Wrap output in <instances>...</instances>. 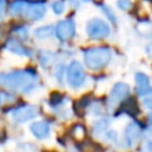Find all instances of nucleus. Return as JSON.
<instances>
[{"mask_svg":"<svg viewBox=\"0 0 152 152\" xmlns=\"http://www.w3.org/2000/svg\"><path fill=\"white\" fill-rule=\"evenodd\" d=\"M0 83L12 91L29 92L37 83V75L31 69H21L5 74L0 77Z\"/></svg>","mask_w":152,"mask_h":152,"instance_id":"1","label":"nucleus"},{"mask_svg":"<svg viewBox=\"0 0 152 152\" xmlns=\"http://www.w3.org/2000/svg\"><path fill=\"white\" fill-rule=\"evenodd\" d=\"M112 52L107 47H95L84 51V61L91 69L104 68L111 61Z\"/></svg>","mask_w":152,"mask_h":152,"instance_id":"2","label":"nucleus"},{"mask_svg":"<svg viewBox=\"0 0 152 152\" xmlns=\"http://www.w3.org/2000/svg\"><path fill=\"white\" fill-rule=\"evenodd\" d=\"M87 35L92 39H104L110 35V27L105 21L100 20V19H92L87 24Z\"/></svg>","mask_w":152,"mask_h":152,"instance_id":"3","label":"nucleus"},{"mask_svg":"<svg viewBox=\"0 0 152 152\" xmlns=\"http://www.w3.org/2000/svg\"><path fill=\"white\" fill-rule=\"evenodd\" d=\"M67 80L68 84L74 88H79L83 86L84 80H86V74L79 61H72L67 68Z\"/></svg>","mask_w":152,"mask_h":152,"instance_id":"4","label":"nucleus"},{"mask_svg":"<svg viewBox=\"0 0 152 152\" xmlns=\"http://www.w3.org/2000/svg\"><path fill=\"white\" fill-rule=\"evenodd\" d=\"M37 116V108L34 105H23V107L16 108L12 112V118L18 123H24L27 120L36 118Z\"/></svg>","mask_w":152,"mask_h":152,"instance_id":"5","label":"nucleus"},{"mask_svg":"<svg viewBox=\"0 0 152 152\" xmlns=\"http://www.w3.org/2000/svg\"><path fill=\"white\" fill-rule=\"evenodd\" d=\"M128 95H129V87L126 83H116L110 92L108 102L111 104H116L119 102H123Z\"/></svg>","mask_w":152,"mask_h":152,"instance_id":"6","label":"nucleus"},{"mask_svg":"<svg viewBox=\"0 0 152 152\" xmlns=\"http://www.w3.org/2000/svg\"><path fill=\"white\" fill-rule=\"evenodd\" d=\"M56 36L60 40H68L75 35V23L71 19L63 20L58 24L56 27Z\"/></svg>","mask_w":152,"mask_h":152,"instance_id":"7","label":"nucleus"},{"mask_svg":"<svg viewBox=\"0 0 152 152\" xmlns=\"http://www.w3.org/2000/svg\"><path fill=\"white\" fill-rule=\"evenodd\" d=\"M45 13V7L43 4H39V3H29L28 7H27L26 12H24V16L29 20H39L44 16Z\"/></svg>","mask_w":152,"mask_h":152,"instance_id":"8","label":"nucleus"},{"mask_svg":"<svg viewBox=\"0 0 152 152\" xmlns=\"http://www.w3.org/2000/svg\"><path fill=\"white\" fill-rule=\"evenodd\" d=\"M135 80H136V91L139 95L144 96V95L150 94L152 91L151 86H150V79L143 72H137L136 76H135Z\"/></svg>","mask_w":152,"mask_h":152,"instance_id":"9","label":"nucleus"},{"mask_svg":"<svg viewBox=\"0 0 152 152\" xmlns=\"http://www.w3.org/2000/svg\"><path fill=\"white\" fill-rule=\"evenodd\" d=\"M142 135V129L137 126L136 123H129L126 127V131H124V137H126L128 145H134L137 142V139Z\"/></svg>","mask_w":152,"mask_h":152,"instance_id":"10","label":"nucleus"},{"mask_svg":"<svg viewBox=\"0 0 152 152\" xmlns=\"http://www.w3.org/2000/svg\"><path fill=\"white\" fill-rule=\"evenodd\" d=\"M29 129L37 139H45L50 135V126L47 121H36L32 124Z\"/></svg>","mask_w":152,"mask_h":152,"instance_id":"11","label":"nucleus"},{"mask_svg":"<svg viewBox=\"0 0 152 152\" xmlns=\"http://www.w3.org/2000/svg\"><path fill=\"white\" fill-rule=\"evenodd\" d=\"M120 112L128 113L131 116H135L136 113H139V107H137V103L135 100V97H128V99H124L121 102Z\"/></svg>","mask_w":152,"mask_h":152,"instance_id":"12","label":"nucleus"},{"mask_svg":"<svg viewBox=\"0 0 152 152\" xmlns=\"http://www.w3.org/2000/svg\"><path fill=\"white\" fill-rule=\"evenodd\" d=\"M7 50L12 53H16V55H20V56H28V51L18 42V40H8L7 42Z\"/></svg>","mask_w":152,"mask_h":152,"instance_id":"13","label":"nucleus"},{"mask_svg":"<svg viewBox=\"0 0 152 152\" xmlns=\"http://www.w3.org/2000/svg\"><path fill=\"white\" fill-rule=\"evenodd\" d=\"M28 4L29 3L26 1V0H15V1L11 4L10 11L12 12V15H24Z\"/></svg>","mask_w":152,"mask_h":152,"instance_id":"14","label":"nucleus"},{"mask_svg":"<svg viewBox=\"0 0 152 152\" xmlns=\"http://www.w3.org/2000/svg\"><path fill=\"white\" fill-rule=\"evenodd\" d=\"M89 102H91V96H84V97H81L79 102H76L75 103L76 113H77V115H83L84 111H86V108L88 107Z\"/></svg>","mask_w":152,"mask_h":152,"instance_id":"15","label":"nucleus"},{"mask_svg":"<svg viewBox=\"0 0 152 152\" xmlns=\"http://www.w3.org/2000/svg\"><path fill=\"white\" fill-rule=\"evenodd\" d=\"M71 135L72 137H74L75 140H83L84 136H86V129H84L83 126H80V124H76L71 128Z\"/></svg>","mask_w":152,"mask_h":152,"instance_id":"16","label":"nucleus"},{"mask_svg":"<svg viewBox=\"0 0 152 152\" xmlns=\"http://www.w3.org/2000/svg\"><path fill=\"white\" fill-rule=\"evenodd\" d=\"M52 34H53V28L50 26L40 27V28H37L36 31H35V36H36L37 39H47V37H50Z\"/></svg>","mask_w":152,"mask_h":152,"instance_id":"17","label":"nucleus"},{"mask_svg":"<svg viewBox=\"0 0 152 152\" xmlns=\"http://www.w3.org/2000/svg\"><path fill=\"white\" fill-rule=\"evenodd\" d=\"M107 126H108L107 119H102V120L96 121V123H95V126H94L95 134H100V132H104V129L107 128Z\"/></svg>","mask_w":152,"mask_h":152,"instance_id":"18","label":"nucleus"},{"mask_svg":"<svg viewBox=\"0 0 152 152\" xmlns=\"http://www.w3.org/2000/svg\"><path fill=\"white\" fill-rule=\"evenodd\" d=\"M118 7L123 11H128V10H131L132 3H131V0H118Z\"/></svg>","mask_w":152,"mask_h":152,"instance_id":"19","label":"nucleus"},{"mask_svg":"<svg viewBox=\"0 0 152 152\" xmlns=\"http://www.w3.org/2000/svg\"><path fill=\"white\" fill-rule=\"evenodd\" d=\"M53 8V12L58 13V15H60V13H63L64 8H66V5H64V1H61V0H59V1H56L55 4L52 5Z\"/></svg>","mask_w":152,"mask_h":152,"instance_id":"20","label":"nucleus"},{"mask_svg":"<svg viewBox=\"0 0 152 152\" xmlns=\"http://www.w3.org/2000/svg\"><path fill=\"white\" fill-rule=\"evenodd\" d=\"M63 102V96H61L60 94H58V92H53L52 95H51V104L52 105H56L59 104V103Z\"/></svg>","mask_w":152,"mask_h":152,"instance_id":"21","label":"nucleus"},{"mask_svg":"<svg viewBox=\"0 0 152 152\" xmlns=\"http://www.w3.org/2000/svg\"><path fill=\"white\" fill-rule=\"evenodd\" d=\"M144 137H145V140H147V147H148V150L152 151V131H145Z\"/></svg>","mask_w":152,"mask_h":152,"instance_id":"22","label":"nucleus"},{"mask_svg":"<svg viewBox=\"0 0 152 152\" xmlns=\"http://www.w3.org/2000/svg\"><path fill=\"white\" fill-rule=\"evenodd\" d=\"M100 7H102V10L104 11L105 13H107V16H108V18H110V19H112V21H113V23H115V16H113L112 11H110V10H108V7H105V5H103V4L100 5Z\"/></svg>","mask_w":152,"mask_h":152,"instance_id":"23","label":"nucleus"},{"mask_svg":"<svg viewBox=\"0 0 152 152\" xmlns=\"http://www.w3.org/2000/svg\"><path fill=\"white\" fill-rule=\"evenodd\" d=\"M5 8H7V3H5V0H0V16L4 15Z\"/></svg>","mask_w":152,"mask_h":152,"instance_id":"24","label":"nucleus"},{"mask_svg":"<svg viewBox=\"0 0 152 152\" xmlns=\"http://www.w3.org/2000/svg\"><path fill=\"white\" fill-rule=\"evenodd\" d=\"M144 105L148 107L150 110H152V96L151 97H145L144 99Z\"/></svg>","mask_w":152,"mask_h":152,"instance_id":"25","label":"nucleus"},{"mask_svg":"<svg viewBox=\"0 0 152 152\" xmlns=\"http://www.w3.org/2000/svg\"><path fill=\"white\" fill-rule=\"evenodd\" d=\"M148 121H150V124L152 126V112L150 113V115H148Z\"/></svg>","mask_w":152,"mask_h":152,"instance_id":"26","label":"nucleus"},{"mask_svg":"<svg viewBox=\"0 0 152 152\" xmlns=\"http://www.w3.org/2000/svg\"><path fill=\"white\" fill-rule=\"evenodd\" d=\"M0 104H1V94H0Z\"/></svg>","mask_w":152,"mask_h":152,"instance_id":"27","label":"nucleus"},{"mask_svg":"<svg viewBox=\"0 0 152 152\" xmlns=\"http://www.w3.org/2000/svg\"><path fill=\"white\" fill-rule=\"evenodd\" d=\"M84 1H91V0H84Z\"/></svg>","mask_w":152,"mask_h":152,"instance_id":"28","label":"nucleus"}]
</instances>
